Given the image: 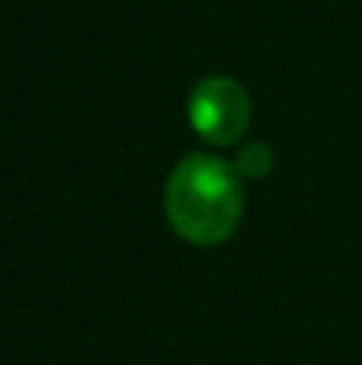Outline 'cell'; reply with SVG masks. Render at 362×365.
<instances>
[{
	"instance_id": "cell-1",
	"label": "cell",
	"mask_w": 362,
	"mask_h": 365,
	"mask_svg": "<svg viewBox=\"0 0 362 365\" xmlns=\"http://www.w3.org/2000/svg\"><path fill=\"white\" fill-rule=\"evenodd\" d=\"M238 167L213 156H185L164 188V210L171 227L192 245H221L241 220Z\"/></svg>"
},
{
	"instance_id": "cell-2",
	"label": "cell",
	"mask_w": 362,
	"mask_h": 365,
	"mask_svg": "<svg viewBox=\"0 0 362 365\" xmlns=\"http://www.w3.org/2000/svg\"><path fill=\"white\" fill-rule=\"evenodd\" d=\"M188 118L192 128L213 142V145H231L238 142L241 131L248 128V96L235 78H203L192 89L188 100Z\"/></svg>"
},
{
	"instance_id": "cell-3",
	"label": "cell",
	"mask_w": 362,
	"mask_h": 365,
	"mask_svg": "<svg viewBox=\"0 0 362 365\" xmlns=\"http://www.w3.org/2000/svg\"><path fill=\"white\" fill-rule=\"evenodd\" d=\"M235 167H238V174H245V178H266L270 167H273V153L263 142L245 145L238 153V160H235Z\"/></svg>"
}]
</instances>
